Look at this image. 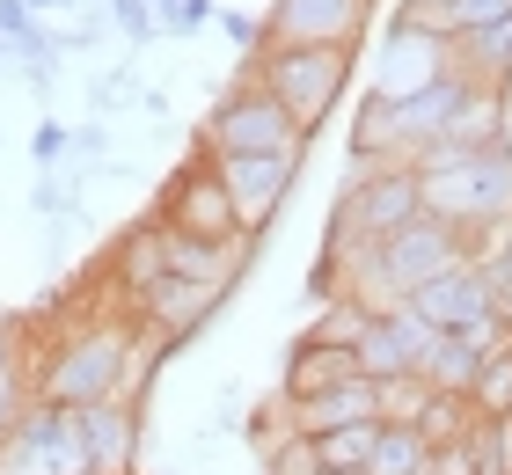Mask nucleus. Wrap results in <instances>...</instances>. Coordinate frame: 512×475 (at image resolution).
<instances>
[{
	"label": "nucleus",
	"mask_w": 512,
	"mask_h": 475,
	"mask_svg": "<svg viewBox=\"0 0 512 475\" xmlns=\"http://www.w3.org/2000/svg\"><path fill=\"white\" fill-rule=\"evenodd\" d=\"M374 417H381V380H366V373H344L322 395L286 402V424H293V432H308V439L344 432V424H374Z\"/></svg>",
	"instance_id": "nucleus-13"
},
{
	"label": "nucleus",
	"mask_w": 512,
	"mask_h": 475,
	"mask_svg": "<svg viewBox=\"0 0 512 475\" xmlns=\"http://www.w3.org/2000/svg\"><path fill=\"white\" fill-rule=\"evenodd\" d=\"M498 15H512V0H403V22L439 30V37L483 30V22H498Z\"/></svg>",
	"instance_id": "nucleus-17"
},
{
	"label": "nucleus",
	"mask_w": 512,
	"mask_h": 475,
	"mask_svg": "<svg viewBox=\"0 0 512 475\" xmlns=\"http://www.w3.org/2000/svg\"><path fill=\"white\" fill-rule=\"evenodd\" d=\"M132 329L118 315H81L66 337L37 359L30 395L37 402H66V410H88L103 395H125V351H132Z\"/></svg>",
	"instance_id": "nucleus-2"
},
{
	"label": "nucleus",
	"mask_w": 512,
	"mask_h": 475,
	"mask_svg": "<svg viewBox=\"0 0 512 475\" xmlns=\"http://www.w3.org/2000/svg\"><path fill=\"white\" fill-rule=\"evenodd\" d=\"M425 402H432V380L425 373L381 380V424H417V417H425Z\"/></svg>",
	"instance_id": "nucleus-23"
},
{
	"label": "nucleus",
	"mask_w": 512,
	"mask_h": 475,
	"mask_svg": "<svg viewBox=\"0 0 512 475\" xmlns=\"http://www.w3.org/2000/svg\"><path fill=\"white\" fill-rule=\"evenodd\" d=\"M81 454L103 475H132V461H139V410H132V395H103V402L81 410Z\"/></svg>",
	"instance_id": "nucleus-14"
},
{
	"label": "nucleus",
	"mask_w": 512,
	"mask_h": 475,
	"mask_svg": "<svg viewBox=\"0 0 512 475\" xmlns=\"http://www.w3.org/2000/svg\"><path fill=\"white\" fill-rule=\"evenodd\" d=\"M66 147H74V132H66V125H44L37 132V161H59Z\"/></svg>",
	"instance_id": "nucleus-31"
},
{
	"label": "nucleus",
	"mask_w": 512,
	"mask_h": 475,
	"mask_svg": "<svg viewBox=\"0 0 512 475\" xmlns=\"http://www.w3.org/2000/svg\"><path fill=\"white\" fill-rule=\"evenodd\" d=\"M505 417H512V410H505Z\"/></svg>",
	"instance_id": "nucleus-36"
},
{
	"label": "nucleus",
	"mask_w": 512,
	"mask_h": 475,
	"mask_svg": "<svg viewBox=\"0 0 512 475\" xmlns=\"http://www.w3.org/2000/svg\"><path fill=\"white\" fill-rule=\"evenodd\" d=\"M344 373H359V366H352V351L300 337V344H293V359H286V380H278V402H308V395H322V388H330V380H344Z\"/></svg>",
	"instance_id": "nucleus-16"
},
{
	"label": "nucleus",
	"mask_w": 512,
	"mask_h": 475,
	"mask_svg": "<svg viewBox=\"0 0 512 475\" xmlns=\"http://www.w3.org/2000/svg\"><path fill=\"white\" fill-rule=\"evenodd\" d=\"M227 293L220 285H198V278H176V271H161L147 293H132V322L139 329H154L161 344H183V337H198L205 322H213V307Z\"/></svg>",
	"instance_id": "nucleus-7"
},
{
	"label": "nucleus",
	"mask_w": 512,
	"mask_h": 475,
	"mask_svg": "<svg viewBox=\"0 0 512 475\" xmlns=\"http://www.w3.org/2000/svg\"><path fill=\"white\" fill-rule=\"evenodd\" d=\"M110 15H118V30H132V37H154V30H161V8H154V0H110Z\"/></svg>",
	"instance_id": "nucleus-27"
},
{
	"label": "nucleus",
	"mask_w": 512,
	"mask_h": 475,
	"mask_svg": "<svg viewBox=\"0 0 512 475\" xmlns=\"http://www.w3.org/2000/svg\"><path fill=\"white\" fill-rule=\"evenodd\" d=\"M366 30V0H271L264 44H344L352 52Z\"/></svg>",
	"instance_id": "nucleus-9"
},
{
	"label": "nucleus",
	"mask_w": 512,
	"mask_h": 475,
	"mask_svg": "<svg viewBox=\"0 0 512 475\" xmlns=\"http://www.w3.org/2000/svg\"><path fill=\"white\" fill-rule=\"evenodd\" d=\"M425 212V190H417V169L403 161H359L352 154V183L330 212V249H374L395 227H410Z\"/></svg>",
	"instance_id": "nucleus-3"
},
{
	"label": "nucleus",
	"mask_w": 512,
	"mask_h": 475,
	"mask_svg": "<svg viewBox=\"0 0 512 475\" xmlns=\"http://www.w3.org/2000/svg\"><path fill=\"white\" fill-rule=\"evenodd\" d=\"M154 220H161V212H154ZM249 242H256V234H227V242H213V234H191V227H169V220H161V264H169L176 278L220 285V293L242 278Z\"/></svg>",
	"instance_id": "nucleus-11"
},
{
	"label": "nucleus",
	"mask_w": 512,
	"mask_h": 475,
	"mask_svg": "<svg viewBox=\"0 0 512 475\" xmlns=\"http://www.w3.org/2000/svg\"><path fill=\"white\" fill-rule=\"evenodd\" d=\"M205 161H213V176L227 183V198H235L242 234H264L278 220V205H286V190H293L308 154H205Z\"/></svg>",
	"instance_id": "nucleus-6"
},
{
	"label": "nucleus",
	"mask_w": 512,
	"mask_h": 475,
	"mask_svg": "<svg viewBox=\"0 0 512 475\" xmlns=\"http://www.w3.org/2000/svg\"><path fill=\"white\" fill-rule=\"evenodd\" d=\"M374 439H381V417L374 424H344V432H322L315 439V454H322V468H366V454H374Z\"/></svg>",
	"instance_id": "nucleus-22"
},
{
	"label": "nucleus",
	"mask_w": 512,
	"mask_h": 475,
	"mask_svg": "<svg viewBox=\"0 0 512 475\" xmlns=\"http://www.w3.org/2000/svg\"><path fill=\"white\" fill-rule=\"evenodd\" d=\"M220 30L235 37L242 52H249V44H264V22H249V15H220Z\"/></svg>",
	"instance_id": "nucleus-30"
},
{
	"label": "nucleus",
	"mask_w": 512,
	"mask_h": 475,
	"mask_svg": "<svg viewBox=\"0 0 512 475\" xmlns=\"http://www.w3.org/2000/svg\"><path fill=\"white\" fill-rule=\"evenodd\" d=\"M249 74L264 81L278 103H286L293 125L315 139V125L344 103V88H352V52H344V44H264Z\"/></svg>",
	"instance_id": "nucleus-4"
},
{
	"label": "nucleus",
	"mask_w": 512,
	"mask_h": 475,
	"mask_svg": "<svg viewBox=\"0 0 512 475\" xmlns=\"http://www.w3.org/2000/svg\"><path fill=\"white\" fill-rule=\"evenodd\" d=\"M161 220H169V227H191V234H213V242L242 234L235 198H227V183L213 176V161H205V169H183L169 190H161Z\"/></svg>",
	"instance_id": "nucleus-12"
},
{
	"label": "nucleus",
	"mask_w": 512,
	"mask_h": 475,
	"mask_svg": "<svg viewBox=\"0 0 512 475\" xmlns=\"http://www.w3.org/2000/svg\"><path fill=\"white\" fill-rule=\"evenodd\" d=\"M322 475H352V468H322Z\"/></svg>",
	"instance_id": "nucleus-33"
},
{
	"label": "nucleus",
	"mask_w": 512,
	"mask_h": 475,
	"mask_svg": "<svg viewBox=\"0 0 512 475\" xmlns=\"http://www.w3.org/2000/svg\"><path fill=\"white\" fill-rule=\"evenodd\" d=\"M476 468H483V454H476V439H469V432L432 446V475H476Z\"/></svg>",
	"instance_id": "nucleus-26"
},
{
	"label": "nucleus",
	"mask_w": 512,
	"mask_h": 475,
	"mask_svg": "<svg viewBox=\"0 0 512 475\" xmlns=\"http://www.w3.org/2000/svg\"><path fill=\"white\" fill-rule=\"evenodd\" d=\"M439 74H454V37L417 30V22L395 15V30L381 44V66H374V95H410V88H425Z\"/></svg>",
	"instance_id": "nucleus-8"
},
{
	"label": "nucleus",
	"mask_w": 512,
	"mask_h": 475,
	"mask_svg": "<svg viewBox=\"0 0 512 475\" xmlns=\"http://www.w3.org/2000/svg\"><path fill=\"white\" fill-rule=\"evenodd\" d=\"M264 475H322V454H315V439L286 424V432L271 439V454H264Z\"/></svg>",
	"instance_id": "nucleus-25"
},
{
	"label": "nucleus",
	"mask_w": 512,
	"mask_h": 475,
	"mask_svg": "<svg viewBox=\"0 0 512 475\" xmlns=\"http://www.w3.org/2000/svg\"><path fill=\"white\" fill-rule=\"evenodd\" d=\"M74 475H103V468H74Z\"/></svg>",
	"instance_id": "nucleus-34"
},
{
	"label": "nucleus",
	"mask_w": 512,
	"mask_h": 475,
	"mask_svg": "<svg viewBox=\"0 0 512 475\" xmlns=\"http://www.w3.org/2000/svg\"><path fill=\"white\" fill-rule=\"evenodd\" d=\"M169 30H205V22H213V0H169Z\"/></svg>",
	"instance_id": "nucleus-29"
},
{
	"label": "nucleus",
	"mask_w": 512,
	"mask_h": 475,
	"mask_svg": "<svg viewBox=\"0 0 512 475\" xmlns=\"http://www.w3.org/2000/svg\"><path fill=\"white\" fill-rule=\"evenodd\" d=\"M0 37H15V44L37 37V8L30 0H0Z\"/></svg>",
	"instance_id": "nucleus-28"
},
{
	"label": "nucleus",
	"mask_w": 512,
	"mask_h": 475,
	"mask_svg": "<svg viewBox=\"0 0 512 475\" xmlns=\"http://www.w3.org/2000/svg\"><path fill=\"white\" fill-rule=\"evenodd\" d=\"M205 154H308V132L286 117V103L264 81L242 74L205 117Z\"/></svg>",
	"instance_id": "nucleus-5"
},
{
	"label": "nucleus",
	"mask_w": 512,
	"mask_h": 475,
	"mask_svg": "<svg viewBox=\"0 0 512 475\" xmlns=\"http://www.w3.org/2000/svg\"><path fill=\"white\" fill-rule=\"evenodd\" d=\"M110 264H118V285L125 293H147V285L169 271L161 264V220H147V227H132L125 242H118V256H110Z\"/></svg>",
	"instance_id": "nucleus-20"
},
{
	"label": "nucleus",
	"mask_w": 512,
	"mask_h": 475,
	"mask_svg": "<svg viewBox=\"0 0 512 475\" xmlns=\"http://www.w3.org/2000/svg\"><path fill=\"white\" fill-rule=\"evenodd\" d=\"M417 190H425V212L447 220L461 234L491 227L512 212V154L505 147H454V139H432L417 147Z\"/></svg>",
	"instance_id": "nucleus-1"
},
{
	"label": "nucleus",
	"mask_w": 512,
	"mask_h": 475,
	"mask_svg": "<svg viewBox=\"0 0 512 475\" xmlns=\"http://www.w3.org/2000/svg\"><path fill=\"white\" fill-rule=\"evenodd\" d=\"M469 402H476L483 417H505V410H512V344H505V351H491V359H483V373H476Z\"/></svg>",
	"instance_id": "nucleus-24"
},
{
	"label": "nucleus",
	"mask_w": 512,
	"mask_h": 475,
	"mask_svg": "<svg viewBox=\"0 0 512 475\" xmlns=\"http://www.w3.org/2000/svg\"><path fill=\"white\" fill-rule=\"evenodd\" d=\"M366 322H374V307H366V300H352V293H337V300H322V315H315V329H308V337H315V344L352 351V344L366 337Z\"/></svg>",
	"instance_id": "nucleus-21"
},
{
	"label": "nucleus",
	"mask_w": 512,
	"mask_h": 475,
	"mask_svg": "<svg viewBox=\"0 0 512 475\" xmlns=\"http://www.w3.org/2000/svg\"><path fill=\"white\" fill-rule=\"evenodd\" d=\"M30 8H37V15H52V8H66V0H30Z\"/></svg>",
	"instance_id": "nucleus-32"
},
{
	"label": "nucleus",
	"mask_w": 512,
	"mask_h": 475,
	"mask_svg": "<svg viewBox=\"0 0 512 475\" xmlns=\"http://www.w3.org/2000/svg\"><path fill=\"white\" fill-rule=\"evenodd\" d=\"M410 307H417L432 329H469V322H483V315H498V285H491V271H483L476 256H461L454 271H439V278L417 285Z\"/></svg>",
	"instance_id": "nucleus-10"
},
{
	"label": "nucleus",
	"mask_w": 512,
	"mask_h": 475,
	"mask_svg": "<svg viewBox=\"0 0 512 475\" xmlns=\"http://www.w3.org/2000/svg\"><path fill=\"white\" fill-rule=\"evenodd\" d=\"M454 74L469 88H512V15L454 37Z\"/></svg>",
	"instance_id": "nucleus-15"
},
{
	"label": "nucleus",
	"mask_w": 512,
	"mask_h": 475,
	"mask_svg": "<svg viewBox=\"0 0 512 475\" xmlns=\"http://www.w3.org/2000/svg\"><path fill=\"white\" fill-rule=\"evenodd\" d=\"M425 461H432L425 424H381V439H374V454H366L359 475H417Z\"/></svg>",
	"instance_id": "nucleus-19"
},
{
	"label": "nucleus",
	"mask_w": 512,
	"mask_h": 475,
	"mask_svg": "<svg viewBox=\"0 0 512 475\" xmlns=\"http://www.w3.org/2000/svg\"><path fill=\"white\" fill-rule=\"evenodd\" d=\"M417 475H432V461H425V468H417Z\"/></svg>",
	"instance_id": "nucleus-35"
},
{
	"label": "nucleus",
	"mask_w": 512,
	"mask_h": 475,
	"mask_svg": "<svg viewBox=\"0 0 512 475\" xmlns=\"http://www.w3.org/2000/svg\"><path fill=\"white\" fill-rule=\"evenodd\" d=\"M454 147H505V88H469L461 110L447 117Z\"/></svg>",
	"instance_id": "nucleus-18"
}]
</instances>
